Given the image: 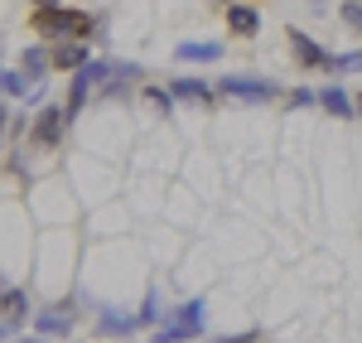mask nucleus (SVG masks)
I'll return each instance as SVG.
<instances>
[{
    "mask_svg": "<svg viewBox=\"0 0 362 343\" xmlns=\"http://www.w3.org/2000/svg\"><path fill=\"white\" fill-rule=\"evenodd\" d=\"M29 29H34L39 39H54V44H83L87 34H92V15H87V10H68V5H58V10H34Z\"/></svg>",
    "mask_w": 362,
    "mask_h": 343,
    "instance_id": "nucleus-1",
    "label": "nucleus"
},
{
    "mask_svg": "<svg viewBox=\"0 0 362 343\" xmlns=\"http://www.w3.org/2000/svg\"><path fill=\"white\" fill-rule=\"evenodd\" d=\"M194 334H203V300L184 305V310H179V315L155 334V343H184V339H194Z\"/></svg>",
    "mask_w": 362,
    "mask_h": 343,
    "instance_id": "nucleus-2",
    "label": "nucleus"
},
{
    "mask_svg": "<svg viewBox=\"0 0 362 343\" xmlns=\"http://www.w3.org/2000/svg\"><path fill=\"white\" fill-rule=\"evenodd\" d=\"M63 126H68V121H63V107H44L29 136H34V145H39V150H54V145L63 141Z\"/></svg>",
    "mask_w": 362,
    "mask_h": 343,
    "instance_id": "nucleus-3",
    "label": "nucleus"
},
{
    "mask_svg": "<svg viewBox=\"0 0 362 343\" xmlns=\"http://www.w3.org/2000/svg\"><path fill=\"white\" fill-rule=\"evenodd\" d=\"M218 92H232V97H247V102H266V97H276V83H266V78H223Z\"/></svg>",
    "mask_w": 362,
    "mask_h": 343,
    "instance_id": "nucleus-4",
    "label": "nucleus"
},
{
    "mask_svg": "<svg viewBox=\"0 0 362 343\" xmlns=\"http://www.w3.org/2000/svg\"><path fill=\"white\" fill-rule=\"evenodd\" d=\"M25 319H29V295L15 290V286H5L0 290V324H5V329H20Z\"/></svg>",
    "mask_w": 362,
    "mask_h": 343,
    "instance_id": "nucleus-5",
    "label": "nucleus"
},
{
    "mask_svg": "<svg viewBox=\"0 0 362 343\" xmlns=\"http://www.w3.org/2000/svg\"><path fill=\"white\" fill-rule=\"evenodd\" d=\"M227 29L242 34V39H251V34L261 29V10H256V5H227Z\"/></svg>",
    "mask_w": 362,
    "mask_h": 343,
    "instance_id": "nucleus-6",
    "label": "nucleus"
},
{
    "mask_svg": "<svg viewBox=\"0 0 362 343\" xmlns=\"http://www.w3.org/2000/svg\"><path fill=\"white\" fill-rule=\"evenodd\" d=\"M290 49H295V58H300L305 68H324V63H329V54H324L309 34H300V29H290Z\"/></svg>",
    "mask_w": 362,
    "mask_h": 343,
    "instance_id": "nucleus-7",
    "label": "nucleus"
},
{
    "mask_svg": "<svg viewBox=\"0 0 362 343\" xmlns=\"http://www.w3.org/2000/svg\"><path fill=\"white\" fill-rule=\"evenodd\" d=\"M174 102H198V107H208L213 102V87L208 83H198V78H174Z\"/></svg>",
    "mask_w": 362,
    "mask_h": 343,
    "instance_id": "nucleus-8",
    "label": "nucleus"
},
{
    "mask_svg": "<svg viewBox=\"0 0 362 343\" xmlns=\"http://www.w3.org/2000/svg\"><path fill=\"white\" fill-rule=\"evenodd\" d=\"M44 68H49V49H39V44H34V49H25V54H20V78H25V83H44Z\"/></svg>",
    "mask_w": 362,
    "mask_h": 343,
    "instance_id": "nucleus-9",
    "label": "nucleus"
},
{
    "mask_svg": "<svg viewBox=\"0 0 362 343\" xmlns=\"http://www.w3.org/2000/svg\"><path fill=\"white\" fill-rule=\"evenodd\" d=\"M97 329L107 334V339H121V334H131V329H140L136 315H112L107 305H102V319H97Z\"/></svg>",
    "mask_w": 362,
    "mask_h": 343,
    "instance_id": "nucleus-10",
    "label": "nucleus"
},
{
    "mask_svg": "<svg viewBox=\"0 0 362 343\" xmlns=\"http://www.w3.org/2000/svg\"><path fill=\"white\" fill-rule=\"evenodd\" d=\"M49 63H54V68H83L87 49L83 44H54V49H49Z\"/></svg>",
    "mask_w": 362,
    "mask_h": 343,
    "instance_id": "nucleus-11",
    "label": "nucleus"
},
{
    "mask_svg": "<svg viewBox=\"0 0 362 343\" xmlns=\"http://www.w3.org/2000/svg\"><path fill=\"white\" fill-rule=\"evenodd\" d=\"M174 58H184V63H213V58H223V44H179Z\"/></svg>",
    "mask_w": 362,
    "mask_h": 343,
    "instance_id": "nucleus-12",
    "label": "nucleus"
},
{
    "mask_svg": "<svg viewBox=\"0 0 362 343\" xmlns=\"http://www.w3.org/2000/svg\"><path fill=\"white\" fill-rule=\"evenodd\" d=\"M319 107H329L334 116H353V97H348L343 87H324V92H319Z\"/></svg>",
    "mask_w": 362,
    "mask_h": 343,
    "instance_id": "nucleus-13",
    "label": "nucleus"
},
{
    "mask_svg": "<svg viewBox=\"0 0 362 343\" xmlns=\"http://www.w3.org/2000/svg\"><path fill=\"white\" fill-rule=\"evenodd\" d=\"M39 329H44V334H68V329H73V315H68V310H44V315H39Z\"/></svg>",
    "mask_w": 362,
    "mask_h": 343,
    "instance_id": "nucleus-14",
    "label": "nucleus"
},
{
    "mask_svg": "<svg viewBox=\"0 0 362 343\" xmlns=\"http://www.w3.org/2000/svg\"><path fill=\"white\" fill-rule=\"evenodd\" d=\"M324 68H329V73H362V49L358 54H334Z\"/></svg>",
    "mask_w": 362,
    "mask_h": 343,
    "instance_id": "nucleus-15",
    "label": "nucleus"
},
{
    "mask_svg": "<svg viewBox=\"0 0 362 343\" xmlns=\"http://www.w3.org/2000/svg\"><path fill=\"white\" fill-rule=\"evenodd\" d=\"M155 319H160V295L150 290V295H145V305L136 310V324H155Z\"/></svg>",
    "mask_w": 362,
    "mask_h": 343,
    "instance_id": "nucleus-16",
    "label": "nucleus"
},
{
    "mask_svg": "<svg viewBox=\"0 0 362 343\" xmlns=\"http://www.w3.org/2000/svg\"><path fill=\"white\" fill-rule=\"evenodd\" d=\"M343 20H348L353 29H362V5H358V0H353V5H343Z\"/></svg>",
    "mask_w": 362,
    "mask_h": 343,
    "instance_id": "nucleus-17",
    "label": "nucleus"
},
{
    "mask_svg": "<svg viewBox=\"0 0 362 343\" xmlns=\"http://www.w3.org/2000/svg\"><path fill=\"white\" fill-rule=\"evenodd\" d=\"M63 0H34V10H58Z\"/></svg>",
    "mask_w": 362,
    "mask_h": 343,
    "instance_id": "nucleus-18",
    "label": "nucleus"
},
{
    "mask_svg": "<svg viewBox=\"0 0 362 343\" xmlns=\"http://www.w3.org/2000/svg\"><path fill=\"white\" fill-rule=\"evenodd\" d=\"M5 121H10V112H5V107H0V136H5Z\"/></svg>",
    "mask_w": 362,
    "mask_h": 343,
    "instance_id": "nucleus-19",
    "label": "nucleus"
},
{
    "mask_svg": "<svg viewBox=\"0 0 362 343\" xmlns=\"http://www.w3.org/2000/svg\"><path fill=\"white\" fill-rule=\"evenodd\" d=\"M0 92H5V68H0Z\"/></svg>",
    "mask_w": 362,
    "mask_h": 343,
    "instance_id": "nucleus-20",
    "label": "nucleus"
},
{
    "mask_svg": "<svg viewBox=\"0 0 362 343\" xmlns=\"http://www.w3.org/2000/svg\"><path fill=\"white\" fill-rule=\"evenodd\" d=\"M20 343H44V339H20Z\"/></svg>",
    "mask_w": 362,
    "mask_h": 343,
    "instance_id": "nucleus-21",
    "label": "nucleus"
},
{
    "mask_svg": "<svg viewBox=\"0 0 362 343\" xmlns=\"http://www.w3.org/2000/svg\"><path fill=\"white\" fill-rule=\"evenodd\" d=\"M5 334H10V329H5V324H0V339H5Z\"/></svg>",
    "mask_w": 362,
    "mask_h": 343,
    "instance_id": "nucleus-22",
    "label": "nucleus"
},
{
    "mask_svg": "<svg viewBox=\"0 0 362 343\" xmlns=\"http://www.w3.org/2000/svg\"><path fill=\"white\" fill-rule=\"evenodd\" d=\"M353 116H362V102H358V112H353Z\"/></svg>",
    "mask_w": 362,
    "mask_h": 343,
    "instance_id": "nucleus-23",
    "label": "nucleus"
}]
</instances>
